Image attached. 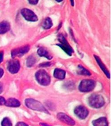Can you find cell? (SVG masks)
I'll use <instances>...</instances> for the list:
<instances>
[{
    "instance_id": "52a82bcc",
    "label": "cell",
    "mask_w": 111,
    "mask_h": 126,
    "mask_svg": "<svg viewBox=\"0 0 111 126\" xmlns=\"http://www.w3.org/2000/svg\"><path fill=\"white\" fill-rule=\"evenodd\" d=\"M30 47L28 45L22 46L17 48L14 49L11 51V56L13 58L16 57H22L29 51Z\"/></svg>"
},
{
    "instance_id": "5b68a950",
    "label": "cell",
    "mask_w": 111,
    "mask_h": 126,
    "mask_svg": "<svg viewBox=\"0 0 111 126\" xmlns=\"http://www.w3.org/2000/svg\"><path fill=\"white\" fill-rule=\"evenodd\" d=\"M96 85V82L92 79H83L79 86V90L83 93L89 92L94 89Z\"/></svg>"
},
{
    "instance_id": "7c38bea8",
    "label": "cell",
    "mask_w": 111,
    "mask_h": 126,
    "mask_svg": "<svg viewBox=\"0 0 111 126\" xmlns=\"http://www.w3.org/2000/svg\"><path fill=\"white\" fill-rule=\"evenodd\" d=\"M66 72L65 70L60 68H56L54 71V77L59 80H63L66 77Z\"/></svg>"
},
{
    "instance_id": "f546056e",
    "label": "cell",
    "mask_w": 111,
    "mask_h": 126,
    "mask_svg": "<svg viewBox=\"0 0 111 126\" xmlns=\"http://www.w3.org/2000/svg\"><path fill=\"white\" fill-rule=\"evenodd\" d=\"M41 125L42 126H49L48 124L45 123H41Z\"/></svg>"
},
{
    "instance_id": "5bb4252c",
    "label": "cell",
    "mask_w": 111,
    "mask_h": 126,
    "mask_svg": "<svg viewBox=\"0 0 111 126\" xmlns=\"http://www.w3.org/2000/svg\"><path fill=\"white\" fill-rule=\"evenodd\" d=\"M92 124L94 126H108V122L105 117H100L94 120Z\"/></svg>"
},
{
    "instance_id": "9a60e30c",
    "label": "cell",
    "mask_w": 111,
    "mask_h": 126,
    "mask_svg": "<svg viewBox=\"0 0 111 126\" xmlns=\"http://www.w3.org/2000/svg\"><path fill=\"white\" fill-rule=\"evenodd\" d=\"M10 29V25L9 22L4 21L0 22V34H4Z\"/></svg>"
},
{
    "instance_id": "9c48e42d",
    "label": "cell",
    "mask_w": 111,
    "mask_h": 126,
    "mask_svg": "<svg viewBox=\"0 0 111 126\" xmlns=\"http://www.w3.org/2000/svg\"><path fill=\"white\" fill-rule=\"evenodd\" d=\"M74 113L79 118L81 119H84L88 116L89 111L86 107L80 105L75 108Z\"/></svg>"
},
{
    "instance_id": "f1b7e54d",
    "label": "cell",
    "mask_w": 111,
    "mask_h": 126,
    "mask_svg": "<svg viewBox=\"0 0 111 126\" xmlns=\"http://www.w3.org/2000/svg\"><path fill=\"white\" fill-rule=\"evenodd\" d=\"M70 4H71V6H74V5H75V2H74V0H70Z\"/></svg>"
},
{
    "instance_id": "ac0fdd59",
    "label": "cell",
    "mask_w": 111,
    "mask_h": 126,
    "mask_svg": "<svg viewBox=\"0 0 111 126\" xmlns=\"http://www.w3.org/2000/svg\"><path fill=\"white\" fill-rule=\"evenodd\" d=\"M52 26H53V22L51 18L49 17H47L46 18L42 25V27H43L44 29H49L51 28Z\"/></svg>"
},
{
    "instance_id": "ffe728a7",
    "label": "cell",
    "mask_w": 111,
    "mask_h": 126,
    "mask_svg": "<svg viewBox=\"0 0 111 126\" xmlns=\"http://www.w3.org/2000/svg\"><path fill=\"white\" fill-rule=\"evenodd\" d=\"M1 126H12L11 120L8 118H5L1 122Z\"/></svg>"
},
{
    "instance_id": "277c9868",
    "label": "cell",
    "mask_w": 111,
    "mask_h": 126,
    "mask_svg": "<svg viewBox=\"0 0 111 126\" xmlns=\"http://www.w3.org/2000/svg\"><path fill=\"white\" fill-rule=\"evenodd\" d=\"M58 39L60 44H57V45L68 56H72L74 50L63 35L62 34H59Z\"/></svg>"
},
{
    "instance_id": "484cf974",
    "label": "cell",
    "mask_w": 111,
    "mask_h": 126,
    "mask_svg": "<svg viewBox=\"0 0 111 126\" xmlns=\"http://www.w3.org/2000/svg\"><path fill=\"white\" fill-rule=\"evenodd\" d=\"M4 57V52L3 51H0V64L2 62Z\"/></svg>"
},
{
    "instance_id": "ba28073f",
    "label": "cell",
    "mask_w": 111,
    "mask_h": 126,
    "mask_svg": "<svg viewBox=\"0 0 111 126\" xmlns=\"http://www.w3.org/2000/svg\"><path fill=\"white\" fill-rule=\"evenodd\" d=\"M20 63L17 59H13L8 63V70L12 74H16L18 72L20 68Z\"/></svg>"
},
{
    "instance_id": "e0dca14e",
    "label": "cell",
    "mask_w": 111,
    "mask_h": 126,
    "mask_svg": "<svg viewBox=\"0 0 111 126\" xmlns=\"http://www.w3.org/2000/svg\"><path fill=\"white\" fill-rule=\"evenodd\" d=\"M77 73L78 74L80 75L90 76L92 75L89 71L87 69L81 65H79L78 66Z\"/></svg>"
},
{
    "instance_id": "8fae6325",
    "label": "cell",
    "mask_w": 111,
    "mask_h": 126,
    "mask_svg": "<svg viewBox=\"0 0 111 126\" xmlns=\"http://www.w3.org/2000/svg\"><path fill=\"white\" fill-rule=\"evenodd\" d=\"M94 58L96 60V61H97V62L98 64L99 67L101 69L102 71L104 72V73L105 74V75L108 78H110V74L109 73V70H108L107 68L105 65H104V63H103V62L102 61L101 59L99 57V56H98L96 55H94Z\"/></svg>"
},
{
    "instance_id": "7a4b0ae2",
    "label": "cell",
    "mask_w": 111,
    "mask_h": 126,
    "mask_svg": "<svg viewBox=\"0 0 111 126\" xmlns=\"http://www.w3.org/2000/svg\"><path fill=\"white\" fill-rule=\"evenodd\" d=\"M35 77L38 82L42 85L46 86L51 83V77L48 73L44 69L38 71L35 74Z\"/></svg>"
},
{
    "instance_id": "d4e9b609",
    "label": "cell",
    "mask_w": 111,
    "mask_h": 126,
    "mask_svg": "<svg viewBox=\"0 0 111 126\" xmlns=\"http://www.w3.org/2000/svg\"><path fill=\"white\" fill-rule=\"evenodd\" d=\"M15 126H29L27 124H26L24 122H20L17 123Z\"/></svg>"
},
{
    "instance_id": "4dcf8cb0",
    "label": "cell",
    "mask_w": 111,
    "mask_h": 126,
    "mask_svg": "<svg viewBox=\"0 0 111 126\" xmlns=\"http://www.w3.org/2000/svg\"><path fill=\"white\" fill-rule=\"evenodd\" d=\"M57 2H62V1H63V0H56Z\"/></svg>"
},
{
    "instance_id": "30bf717a",
    "label": "cell",
    "mask_w": 111,
    "mask_h": 126,
    "mask_svg": "<svg viewBox=\"0 0 111 126\" xmlns=\"http://www.w3.org/2000/svg\"><path fill=\"white\" fill-rule=\"evenodd\" d=\"M58 118L60 121L62 122L63 123L66 124L69 126H73L75 124V120L68 116L67 114L63 113H59L57 115Z\"/></svg>"
},
{
    "instance_id": "7402d4cb",
    "label": "cell",
    "mask_w": 111,
    "mask_h": 126,
    "mask_svg": "<svg viewBox=\"0 0 111 126\" xmlns=\"http://www.w3.org/2000/svg\"><path fill=\"white\" fill-rule=\"evenodd\" d=\"M51 65V62H45V63H42L39 66L41 67H49Z\"/></svg>"
},
{
    "instance_id": "4fadbf2b",
    "label": "cell",
    "mask_w": 111,
    "mask_h": 126,
    "mask_svg": "<svg viewBox=\"0 0 111 126\" xmlns=\"http://www.w3.org/2000/svg\"><path fill=\"white\" fill-rule=\"evenodd\" d=\"M37 53L40 56L44 57L50 60L53 58V56L49 53L48 51L44 47H41L39 48L37 51Z\"/></svg>"
},
{
    "instance_id": "4316f807",
    "label": "cell",
    "mask_w": 111,
    "mask_h": 126,
    "mask_svg": "<svg viewBox=\"0 0 111 126\" xmlns=\"http://www.w3.org/2000/svg\"><path fill=\"white\" fill-rule=\"evenodd\" d=\"M4 74V70L1 68H0V78H2Z\"/></svg>"
},
{
    "instance_id": "cb8c5ba5",
    "label": "cell",
    "mask_w": 111,
    "mask_h": 126,
    "mask_svg": "<svg viewBox=\"0 0 111 126\" xmlns=\"http://www.w3.org/2000/svg\"><path fill=\"white\" fill-rule=\"evenodd\" d=\"M5 101L6 100L3 97L0 96V106H2L3 105H5Z\"/></svg>"
},
{
    "instance_id": "6da1fadb",
    "label": "cell",
    "mask_w": 111,
    "mask_h": 126,
    "mask_svg": "<svg viewBox=\"0 0 111 126\" xmlns=\"http://www.w3.org/2000/svg\"><path fill=\"white\" fill-rule=\"evenodd\" d=\"M88 103L90 106L93 108L99 109L105 104V100L101 95L94 94L90 96L88 98Z\"/></svg>"
},
{
    "instance_id": "3957f363",
    "label": "cell",
    "mask_w": 111,
    "mask_h": 126,
    "mask_svg": "<svg viewBox=\"0 0 111 126\" xmlns=\"http://www.w3.org/2000/svg\"><path fill=\"white\" fill-rule=\"evenodd\" d=\"M25 104L28 108L34 110L49 114L46 108L40 102L32 98H27L25 100Z\"/></svg>"
},
{
    "instance_id": "8992f818",
    "label": "cell",
    "mask_w": 111,
    "mask_h": 126,
    "mask_svg": "<svg viewBox=\"0 0 111 126\" xmlns=\"http://www.w3.org/2000/svg\"><path fill=\"white\" fill-rule=\"evenodd\" d=\"M21 13L25 19L31 22H37L38 20V17L34 13L27 8H23L21 11Z\"/></svg>"
},
{
    "instance_id": "603a6c76",
    "label": "cell",
    "mask_w": 111,
    "mask_h": 126,
    "mask_svg": "<svg viewBox=\"0 0 111 126\" xmlns=\"http://www.w3.org/2000/svg\"><path fill=\"white\" fill-rule=\"evenodd\" d=\"M39 1L38 0H28V2L30 4L32 5H36L37 4H38L39 3Z\"/></svg>"
},
{
    "instance_id": "44dd1931",
    "label": "cell",
    "mask_w": 111,
    "mask_h": 126,
    "mask_svg": "<svg viewBox=\"0 0 111 126\" xmlns=\"http://www.w3.org/2000/svg\"><path fill=\"white\" fill-rule=\"evenodd\" d=\"M75 85L72 81H67L64 85V87L67 90H72L74 88Z\"/></svg>"
},
{
    "instance_id": "83f0119b",
    "label": "cell",
    "mask_w": 111,
    "mask_h": 126,
    "mask_svg": "<svg viewBox=\"0 0 111 126\" xmlns=\"http://www.w3.org/2000/svg\"><path fill=\"white\" fill-rule=\"evenodd\" d=\"M3 91L2 85L1 83L0 82V94L2 93Z\"/></svg>"
},
{
    "instance_id": "d6986e66",
    "label": "cell",
    "mask_w": 111,
    "mask_h": 126,
    "mask_svg": "<svg viewBox=\"0 0 111 126\" xmlns=\"http://www.w3.org/2000/svg\"><path fill=\"white\" fill-rule=\"evenodd\" d=\"M36 62V58L33 56H29L27 60V66L30 68L34 65V64Z\"/></svg>"
},
{
    "instance_id": "2e32d148",
    "label": "cell",
    "mask_w": 111,
    "mask_h": 126,
    "mask_svg": "<svg viewBox=\"0 0 111 126\" xmlns=\"http://www.w3.org/2000/svg\"><path fill=\"white\" fill-rule=\"evenodd\" d=\"M5 105L7 107H18L20 106L21 103L18 100L14 98H10L5 101Z\"/></svg>"
}]
</instances>
